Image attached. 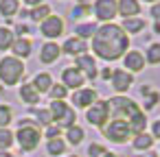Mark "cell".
Wrapping results in <instances>:
<instances>
[{"label": "cell", "mask_w": 160, "mask_h": 157, "mask_svg": "<svg viewBox=\"0 0 160 157\" xmlns=\"http://www.w3.org/2000/svg\"><path fill=\"white\" fill-rule=\"evenodd\" d=\"M127 46H129L127 33L118 24H112V22L99 26L92 37V50L105 61H114V59L123 57Z\"/></svg>", "instance_id": "cell-1"}, {"label": "cell", "mask_w": 160, "mask_h": 157, "mask_svg": "<svg viewBox=\"0 0 160 157\" xmlns=\"http://www.w3.org/2000/svg\"><path fill=\"white\" fill-rule=\"evenodd\" d=\"M108 111L112 116V120H123L129 129H132V135H138V133H145V127H147V120H145V113L142 109L129 100V98H123V96H116V98H110L108 100Z\"/></svg>", "instance_id": "cell-2"}, {"label": "cell", "mask_w": 160, "mask_h": 157, "mask_svg": "<svg viewBox=\"0 0 160 157\" xmlns=\"http://www.w3.org/2000/svg\"><path fill=\"white\" fill-rule=\"evenodd\" d=\"M18 133L13 135V137H18V144H20V148L22 150H33V148H38V144H40V129L35 127V122H31V120H20L18 122Z\"/></svg>", "instance_id": "cell-3"}, {"label": "cell", "mask_w": 160, "mask_h": 157, "mask_svg": "<svg viewBox=\"0 0 160 157\" xmlns=\"http://www.w3.org/2000/svg\"><path fill=\"white\" fill-rule=\"evenodd\" d=\"M24 74V63L16 57H2L0 59V81L5 85H16Z\"/></svg>", "instance_id": "cell-4"}, {"label": "cell", "mask_w": 160, "mask_h": 157, "mask_svg": "<svg viewBox=\"0 0 160 157\" xmlns=\"http://www.w3.org/2000/svg\"><path fill=\"white\" fill-rule=\"evenodd\" d=\"M51 116H53V120L57 122V127H75V120H77V116H75V109L72 107H68L64 100H53L51 103Z\"/></svg>", "instance_id": "cell-5"}, {"label": "cell", "mask_w": 160, "mask_h": 157, "mask_svg": "<svg viewBox=\"0 0 160 157\" xmlns=\"http://www.w3.org/2000/svg\"><path fill=\"white\" fill-rule=\"evenodd\" d=\"M108 118H110L108 100H94V103L88 107V111H86V120H88L90 124H94V127H105Z\"/></svg>", "instance_id": "cell-6"}, {"label": "cell", "mask_w": 160, "mask_h": 157, "mask_svg": "<svg viewBox=\"0 0 160 157\" xmlns=\"http://www.w3.org/2000/svg\"><path fill=\"white\" fill-rule=\"evenodd\" d=\"M103 133H105V137H110L112 142L123 144V142L132 135V129H129L123 120H110V124L103 127Z\"/></svg>", "instance_id": "cell-7"}, {"label": "cell", "mask_w": 160, "mask_h": 157, "mask_svg": "<svg viewBox=\"0 0 160 157\" xmlns=\"http://www.w3.org/2000/svg\"><path fill=\"white\" fill-rule=\"evenodd\" d=\"M40 31H42V35H44V37H48V39L59 37V35L64 33V20H62L59 16H48V18L42 22Z\"/></svg>", "instance_id": "cell-8"}, {"label": "cell", "mask_w": 160, "mask_h": 157, "mask_svg": "<svg viewBox=\"0 0 160 157\" xmlns=\"http://www.w3.org/2000/svg\"><path fill=\"white\" fill-rule=\"evenodd\" d=\"M116 0H97L94 2V16L103 22H110L116 16Z\"/></svg>", "instance_id": "cell-9"}, {"label": "cell", "mask_w": 160, "mask_h": 157, "mask_svg": "<svg viewBox=\"0 0 160 157\" xmlns=\"http://www.w3.org/2000/svg\"><path fill=\"white\" fill-rule=\"evenodd\" d=\"M62 81H64V87H66V90H68V87H72V90H81L86 76L72 66V68H66V70L62 72Z\"/></svg>", "instance_id": "cell-10"}, {"label": "cell", "mask_w": 160, "mask_h": 157, "mask_svg": "<svg viewBox=\"0 0 160 157\" xmlns=\"http://www.w3.org/2000/svg\"><path fill=\"white\" fill-rule=\"evenodd\" d=\"M132 83H134V76L127 70H114L112 72V87L116 92H127Z\"/></svg>", "instance_id": "cell-11"}, {"label": "cell", "mask_w": 160, "mask_h": 157, "mask_svg": "<svg viewBox=\"0 0 160 157\" xmlns=\"http://www.w3.org/2000/svg\"><path fill=\"white\" fill-rule=\"evenodd\" d=\"M75 68H77L81 74L86 72L88 79H94V76H97V63H94V59H92L90 55H79L77 61H75Z\"/></svg>", "instance_id": "cell-12"}, {"label": "cell", "mask_w": 160, "mask_h": 157, "mask_svg": "<svg viewBox=\"0 0 160 157\" xmlns=\"http://www.w3.org/2000/svg\"><path fill=\"white\" fill-rule=\"evenodd\" d=\"M116 11L127 20V18H136L140 13V2L138 0H118L116 2Z\"/></svg>", "instance_id": "cell-13"}, {"label": "cell", "mask_w": 160, "mask_h": 157, "mask_svg": "<svg viewBox=\"0 0 160 157\" xmlns=\"http://www.w3.org/2000/svg\"><path fill=\"white\" fill-rule=\"evenodd\" d=\"M94 100H97V90H77L72 94L75 107H90Z\"/></svg>", "instance_id": "cell-14"}, {"label": "cell", "mask_w": 160, "mask_h": 157, "mask_svg": "<svg viewBox=\"0 0 160 157\" xmlns=\"http://www.w3.org/2000/svg\"><path fill=\"white\" fill-rule=\"evenodd\" d=\"M66 55H86V50H88V46H86V42L83 39H79V37H70V39H66V44H64V48H62Z\"/></svg>", "instance_id": "cell-15"}, {"label": "cell", "mask_w": 160, "mask_h": 157, "mask_svg": "<svg viewBox=\"0 0 160 157\" xmlns=\"http://www.w3.org/2000/svg\"><path fill=\"white\" fill-rule=\"evenodd\" d=\"M123 63H125V68H127V70L138 72V70H142V68H145V57H142L138 50H129V53L125 55Z\"/></svg>", "instance_id": "cell-16"}, {"label": "cell", "mask_w": 160, "mask_h": 157, "mask_svg": "<svg viewBox=\"0 0 160 157\" xmlns=\"http://www.w3.org/2000/svg\"><path fill=\"white\" fill-rule=\"evenodd\" d=\"M59 53H62V48H59L57 44L48 42V44H44L42 50H40V61H42V63H53V61H57Z\"/></svg>", "instance_id": "cell-17"}, {"label": "cell", "mask_w": 160, "mask_h": 157, "mask_svg": "<svg viewBox=\"0 0 160 157\" xmlns=\"http://www.w3.org/2000/svg\"><path fill=\"white\" fill-rule=\"evenodd\" d=\"M31 85L35 87V92H38V94H44V92H48V90L53 87V79H51V74L40 72V74H35V79H33V83H31Z\"/></svg>", "instance_id": "cell-18"}, {"label": "cell", "mask_w": 160, "mask_h": 157, "mask_svg": "<svg viewBox=\"0 0 160 157\" xmlns=\"http://www.w3.org/2000/svg\"><path fill=\"white\" fill-rule=\"evenodd\" d=\"M11 48H13V57H16V59H20V57L24 59V57H29V55H31V42H29V39H24V37L16 39Z\"/></svg>", "instance_id": "cell-19"}, {"label": "cell", "mask_w": 160, "mask_h": 157, "mask_svg": "<svg viewBox=\"0 0 160 157\" xmlns=\"http://www.w3.org/2000/svg\"><path fill=\"white\" fill-rule=\"evenodd\" d=\"M20 98H22L24 103H29V105H35V103L40 100V94L35 92V87H33L31 83H27V85L20 87Z\"/></svg>", "instance_id": "cell-20"}, {"label": "cell", "mask_w": 160, "mask_h": 157, "mask_svg": "<svg viewBox=\"0 0 160 157\" xmlns=\"http://www.w3.org/2000/svg\"><path fill=\"white\" fill-rule=\"evenodd\" d=\"M140 94H142V98H145V109H153L156 103L160 100L158 92H153L149 85H142V87H140Z\"/></svg>", "instance_id": "cell-21"}, {"label": "cell", "mask_w": 160, "mask_h": 157, "mask_svg": "<svg viewBox=\"0 0 160 157\" xmlns=\"http://www.w3.org/2000/svg\"><path fill=\"white\" fill-rule=\"evenodd\" d=\"M13 42H16L13 31L7 29V26H0V50H9L13 46Z\"/></svg>", "instance_id": "cell-22"}, {"label": "cell", "mask_w": 160, "mask_h": 157, "mask_svg": "<svg viewBox=\"0 0 160 157\" xmlns=\"http://www.w3.org/2000/svg\"><path fill=\"white\" fill-rule=\"evenodd\" d=\"M20 5H18V0H0V16H5V18H13L18 13Z\"/></svg>", "instance_id": "cell-23"}, {"label": "cell", "mask_w": 160, "mask_h": 157, "mask_svg": "<svg viewBox=\"0 0 160 157\" xmlns=\"http://www.w3.org/2000/svg\"><path fill=\"white\" fill-rule=\"evenodd\" d=\"M121 29L125 33H140L145 29V20H140V18H127V20H123Z\"/></svg>", "instance_id": "cell-24"}, {"label": "cell", "mask_w": 160, "mask_h": 157, "mask_svg": "<svg viewBox=\"0 0 160 157\" xmlns=\"http://www.w3.org/2000/svg\"><path fill=\"white\" fill-rule=\"evenodd\" d=\"M48 16H51V7H48V5H44V2H42L40 7H33V11L29 13V18H31L33 22H44Z\"/></svg>", "instance_id": "cell-25"}, {"label": "cell", "mask_w": 160, "mask_h": 157, "mask_svg": "<svg viewBox=\"0 0 160 157\" xmlns=\"http://www.w3.org/2000/svg\"><path fill=\"white\" fill-rule=\"evenodd\" d=\"M151 146H153V137H151V135L138 133V135L134 137V148H136V150H147V148H151Z\"/></svg>", "instance_id": "cell-26"}, {"label": "cell", "mask_w": 160, "mask_h": 157, "mask_svg": "<svg viewBox=\"0 0 160 157\" xmlns=\"http://www.w3.org/2000/svg\"><path fill=\"white\" fill-rule=\"evenodd\" d=\"M66 137H68V142H70V144H75V146H77V144H81V142H83V129H81V127H77V124H75V127H68V129H66Z\"/></svg>", "instance_id": "cell-27"}, {"label": "cell", "mask_w": 160, "mask_h": 157, "mask_svg": "<svg viewBox=\"0 0 160 157\" xmlns=\"http://www.w3.org/2000/svg\"><path fill=\"white\" fill-rule=\"evenodd\" d=\"M75 33H77V37L79 39H88V37H94V33H97V26L94 24H79L77 29H75Z\"/></svg>", "instance_id": "cell-28"}, {"label": "cell", "mask_w": 160, "mask_h": 157, "mask_svg": "<svg viewBox=\"0 0 160 157\" xmlns=\"http://www.w3.org/2000/svg\"><path fill=\"white\" fill-rule=\"evenodd\" d=\"M46 150H48V155H62V153L66 150V144H64L62 137H57V140H48Z\"/></svg>", "instance_id": "cell-29"}, {"label": "cell", "mask_w": 160, "mask_h": 157, "mask_svg": "<svg viewBox=\"0 0 160 157\" xmlns=\"http://www.w3.org/2000/svg\"><path fill=\"white\" fill-rule=\"evenodd\" d=\"M13 120V111L7 105H0V129H7V124Z\"/></svg>", "instance_id": "cell-30"}, {"label": "cell", "mask_w": 160, "mask_h": 157, "mask_svg": "<svg viewBox=\"0 0 160 157\" xmlns=\"http://www.w3.org/2000/svg\"><path fill=\"white\" fill-rule=\"evenodd\" d=\"M13 144V133L9 129H0V150H7Z\"/></svg>", "instance_id": "cell-31"}, {"label": "cell", "mask_w": 160, "mask_h": 157, "mask_svg": "<svg viewBox=\"0 0 160 157\" xmlns=\"http://www.w3.org/2000/svg\"><path fill=\"white\" fill-rule=\"evenodd\" d=\"M147 61L149 63H160V44H151L147 48Z\"/></svg>", "instance_id": "cell-32"}, {"label": "cell", "mask_w": 160, "mask_h": 157, "mask_svg": "<svg viewBox=\"0 0 160 157\" xmlns=\"http://www.w3.org/2000/svg\"><path fill=\"white\" fill-rule=\"evenodd\" d=\"M48 94H51V98H53V100H64V98H66V94H68V90H66L64 85H53V87L48 90Z\"/></svg>", "instance_id": "cell-33"}, {"label": "cell", "mask_w": 160, "mask_h": 157, "mask_svg": "<svg viewBox=\"0 0 160 157\" xmlns=\"http://www.w3.org/2000/svg\"><path fill=\"white\" fill-rule=\"evenodd\" d=\"M35 118H38V122L44 124V127H51V122H53V116H51L48 109H38V111H35Z\"/></svg>", "instance_id": "cell-34"}, {"label": "cell", "mask_w": 160, "mask_h": 157, "mask_svg": "<svg viewBox=\"0 0 160 157\" xmlns=\"http://www.w3.org/2000/svg\"><path fill=\"white\" fill-rule=\"evenodd\" d=\"M90 5H77L75 9H72V18H86V16H90Z\"/></svg>", "instance_id": "cell-35"}, {"label": "cell", "mask_w": 160, "mask_h": 157, "mask_svg": "<svg viewBox=\"0 0 160 157\" xmlns=\"http://www.w3.org/2000/svg\"><path fill=\"white\" fill-rule=\"evenodd\" d=\"M59 135H62V127H57V124L46 127V137H48V140H57Z\"/></svg>", "instance_id": "cell-36"}, {"label": "cell", "mask_w": 160, "mask_h": 157, "mask_svg": "<svg viewBox=\"0 0 160 157\" xmlns=\"http://www.w3.org/2000/svg\"><path fill=\"white\" fill-rule=\"evenodd\" d=\"M105 153V146H101V144H90L88 146V155L90 157H101Z\"/></svg>", "instance_id": "cell-37"}, {"label": "cell", "mask_w": 160, "mask_h": 157, "mask_svg": "<svg viewBox=\"0 0 160 157\" xmlns=\"http://www.w3.org/2000/svg\"><path fill=\"white\" fill-rule=\"evenodd\" d=\"M151 16H153L156 22H160V2H156V5L151 7Z\"/></svg>", "instance_id": "cell-38"}, {"label": "cell", "mask_w": 160, "mask_h": 157, "mask_svg": "<svg viewBox=\"0 0 160 157\" xmlns=\"http://www.w3.org/2000/svg\"><path fill=\"white\" fill-rule=\"evenodd\" d=\"M16 31H18L20 35H24V33H33V29H31V26H27V24H18V26H16Z\"/></svg>", "instance_id": "cell-39"}, {"label": "cell", "mask_w": 160, "mask_h": 157, "mask_svg": "<svg viewBox=\"0 0 160 157\" xmlns=\"http://www.w3.org/2000/svg\"><path fill=\"white\" fill-rule=\"evenodd\" d=\"M153 137H160V120L153 122Z\"/></svg>", "instance_id": "cell-40"}, {"label": "cell", "mask_w": 160, "mask_h": 157, "mask_svg": "<svg viewBox=\"0 0 160 157\" xmlns=\"http://www.w3.org/2000/svg\"><path fill=\"white\" fill-rule=\"evenodd\" d=\"M24 2H27L29 7H40V5H42V0H24Z\"/></svg>", "instance_id": "cell-41"}, {"label": "cell", "mask_w": 160, "mask_h": 157, "mask_svg": "<svg viewBox=\"0 0 160 157\" xmlns=\"http://www.w3.org/2000/svg\"><path fill=\"white\" fill-rule=\"evenodd\" d=\"M101 76H103V79H110V76H112V70H110V68H105V70H103V74H101Z\"/></svg>", "instance_id": "cell-42"}, {"label": "cell", "mask_w": 160, "mask_h": 157, "mask_svg": "<svg viewBox=\"0 0 160 157\" xmlns=\"http://www.w3.org/2000/svg\"><path fill=\"white\" fill-rule=\"evenodd\" d=\"M101 157H118V155H114V153H110V150H105V153H103Z\"/></svg>", "instance_id": "cell-43"}, {"label": "cell", "mask_w": 160, "mask_h": 157, "mask_svg": "<svg viewBox=\"0 0 160 157\" xmlns=\"http://www.w3.org/2000/svg\"><path fill=\"white\" fill-rule=\"evenodd\" d=\"M0 157H13L11 153H7V150H0Z\"/></svg>", "instance_id": "cell-44"}, {"label": "cell", "mask_w": 160, "mask_h": 157, "mask_svg": "<svg viewBox=\"0 0 160 157\" xmlns=\"http://www.w3.org/2000/svg\"><path fill=\"white\" fill-rule=\"evenodd\" d=\"M153 31H156V33H160V22H156V24H153Z\"/></svg>", "instance_id": "cell-45"}, {"label": "cell", "mask_w": 160, "mask_h": 157, "mask_svg": "<svg viewBox=\"0 0 160 157\" xmlns=\"http://www.w3.org/2000/svg\"><path fill=\"white\" fill-rule=\"evenodd\" d=\"M138 157H158L156 153H147V155H138Z\"/></svg>", "instance_id": "cell-46"}, {"label": "cell", "mask_w": 160, "mask_h": 157, "mask_svg": "<svg viewBox=\"0 0 160 157\" xmlns=\"http://www.w3.org/2000/svg\"><path fill=\"white\" fill-rule=\"evenodd\" d=\"M90 2V0H79V5H88Z\"/></svg>", "instance_id": "cell-47"}, {"label": "cell", "mask_w": 160, "mask_h": 157, "mask_svg": "<svg viewBox=\"0 0 160 157\" xmlns=\"http://www.w3.org/2000/svg\"><path fill=\"white\" fill-rule=\"evenodd\" d=\"M145 2H160V0H145Z\"/></svg>", "instance_id": "cell-48"}, {"label": "cell", "mask_w": 160, "mask_h": 157, "mask_svg": "<svg viewBox=\"0 0 160 157\" xmlns=\"http://www.w3.org/2000/svg\"><path fill=\"white\" fill-rule=\"evenodd\" d=\"M70 157H77V155H70Z\"/></svg>", "instance_id": "cell-49"}]
</instances>
